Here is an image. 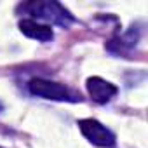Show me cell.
<instances>
[{"label": "cell", "instance_id": "obj_1", "mask_svg": "<svg viewBox=\"0 0 148 148\" xmlns=\"http://www.w3.org/2000/svg\"><path fill=\"white\" fill-rule=\"evenodd\" d=\"M19 9H23L26 14L47 21L51 25H58L61 28H68L75 18H73L59 2H54V0H45V2H28L19 5Z\"/></svg>", "mask_w": 148, "mask_h": 148}, {"label": "cell", "instance_id": "obj_2", "mask_svg": "<svg viewBox=\"0 0 148 148\" xmlns=\"http://www.w3.org/2000/svg\"><path fill=\"white\" fill-rule=\"evenodd\" d=\"M28 89L33 96L52 99V101H71V103L80 101V96L73 94L68 87H64L58 82L45 80V79H32L28 82Z\"/></svg>", "mask_w": 148, "mask_h": 148}, {"label": "cell", "instance_id": "obj_3", "mask_svg": "<svg viewBox=\"0 0 148 148\" xmlns=\"http://www.w3.org/2000/svg\"><path fill=\"white\" fill-rule=\"evenodd\" d=\"M79 129L82 131V134L86 136V139H89L92 145L101 146V148H113L117 139L115 134L106 129L101 122L94 120V119H82L79 120Z\"/></svg>", "mask_w": 148, "mask_h": 148}, {"label": "cell", "instance_id": "obj_4", "mask_svg": "<svg viewBox=\"0 0 148 148\" xmlns=\"http://www.w3.org/2000/svg\"><path fill=\"white\" fill-rule=\"evenodd\" d=\"M86 86H87V91H89V96L92 98V101H96L99 105L108 103L119 92L117 86H113L108 80H103L101 77H91V79H87Z\"/></svg>", "mask_w": 148, "mask_h": 148}, {"label": "cell", "instance_id": "obj_5", "mask_svg": "<svg viewBox=\"0 0 148 148\" xmlns=\"http://www.w3.org/2000/svg\"><path fill=\"white\" fill-rule=\"evenodd\" d=\"M19 30L23 35L30 37V38H35L38 42H49L54 38V32L49 25H42V23H37L33 19H23L19 21Z\"/></svg>", "mask_w": 148, "mask_h": 148}, {"label": "cell", "instance_id": "obj_6", "mask_svg": "<svg viewBox=\"0 0 148 148\" xmlns=\"http://www.w3.org/2000/svg\"><path fill=\"white\" fill-rule=\"evenodd\" d=\"M0 110H2V105H0Z\"/></svg>", "mask_w": 148, "mask_h": 148}, {"label": "cell", "instance_id": "obj_7", "mask_svg": "<svg viewBox=\"0 0 148 148\" xmlns=\"http://www.w3.org/2000/svg\"><path fill=\"white\" fill-rule=\"evenodd\" d=\"M0 148H2V146H0Z\"/></svg>", "mask_w": 148, "mask_h": 148}]
</instances>
